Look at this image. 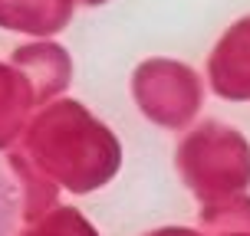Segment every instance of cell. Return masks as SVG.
I'll return each instance as SVG.
<instances>
[{"label": "cell", "mask_w": 250, "mask_h": 236, "mask_svg": "<svg viewBox=\"0 0 250 236\" xmlns=\"http://www.w3.org/2000/svg\"><path fill=\"white\" fill-rule=\"evenodd\" d=\"M13 226H17V194L10 181L0 174V236H13Z\"/></svg>", "instance_id": "1"}]
</instances>
